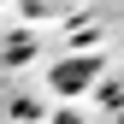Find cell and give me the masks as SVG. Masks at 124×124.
<instances>
[{
	"label": "cell",
	"mask_w": 124,
	"mask_h": 124,
	"mask_svg": "<svg viewBox=\"0 0 124 124\" xmlns=\"http://www.w3.org/2000/svg\"><path fill=\"white\" fill-rule=\"evenodd\" d=\"M95 77H101V65L77 53V59H59V65H53V89H59V95H83Z\"/></svg>",
	"instance_id": "obj_1"
},
{
	"label": "cell",
	"mask_w": 124,
	"mask_h": 124,
	"mask_svg": "<svg viewBox=\"0 0 124 124\" xmlns=\"http://www.w3.org/2000/svg\"><path fill=\"white\" fill-rule=\"evenodd\" d=\"M24 6H30V12H41V6H53V0H24Z\"/></svg>",
	"instance_id": "obj_2"
}]
</instances>
